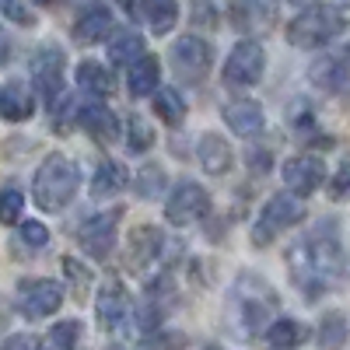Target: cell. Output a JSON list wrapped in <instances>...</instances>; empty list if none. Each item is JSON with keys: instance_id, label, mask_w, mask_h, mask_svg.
I'll return each mask as SVG.
<instances>
[{"instance_id": "cell-21", "label": "cell", "mask_w": 350, "mask_h": 350, "mask_svg": "<svg viewBox=\"0 0 350 350\" xmlns=\"http://www.w3.org/2000/svg\"><path fill=\"white\" fill-rule=\"evenodd\" d=\"M158 81H161V64H158V56H151V53H144L133 67H126V88H130L133 98L154 95Z\"/></svg>"}, {"instance_id": "cell-34", "label": "cell", "mask_w": 350, "mask_h": 350, "mask_svg": "<svg viewBox=\"0 0 350 350\" xmlns=\"http://www.w3.org/2000/svg\"><path fill=\"white\" fill-rule=\"evenodd\" d=\"M64 273H67V280H70V287H74V298H84L88 295V284H92V277H88V270L81 267L77 259H64Z\"/></svg>"}, {"instance_id": "cell-28", "label": "cell", "mask_w": 350, "mask_h": 350, "mask_svg": "<svg viewBox=\"0 0 350 350\" xmlns=\"http://www.w3.org/2000/svg\"><path fill=\"white\" fill-rule=\"evenodd\" d=\"M77 343H81V323L77 319H64L39 340V350H77Z\"/></svg>"}, {"instance_id": "cell-1", "label": "cell", "mask_w": 350, "mask_h": 350, "mask_svg": "<svg viewBox=\"0 0 350 350\" xmlns=\"http://www.w3.org/2000/svg\"><path fill=\"white\" fill-rule=\"evenodd\" d=\"M287 270L305 295H326L343 277V245L336 224L323 221L287 249Z\"/></svg>"}, {"instance_id": "cell-10", "label": "cell", "mask_w": 350, "mask_h": 350, "mask_svg": "<svg viewBox=\"0 0 350 350\" xmlns=\"http://www.w3.org/2000/svg\"><path fill=\"white\" fill-rule=\"evenodd\" d=\"M120 217H123L120 211H105V214L88 217L77 228V245L92 259H109L116 242H120Z\"/></svg>"}, {"instance_id": "cell-6", "label": "cell", "mask_w": 350, "mask_h": 350, "mask_svg": "<svg viewBox=\"0 0 350 350\" xmlns=\"http://www.w3.org/2000/svg\"><path fill=\"white\" fill-rule=\"evenodd\" d=\"M267 70V53L256 39H242L224 60V84L228 88H256Z\"/></svg>"}, {"instance_id": "cell-33", "label": "cell", "mask_w": 350, "mask_h": 350, "mask_svg": "<svg viewBox=\"0 0 350 350\" xmlns=\"http://www.w3.org/2000/svg\"><path fill=\"white\" fill-rule=\"evenodd\" d=\"M18 235H21V242L28 249H46V242H49V231H46L42 221H21L18 224Z\"/></svg>"}, {"instance_id": "cell-32", "label": "cell", "mask_w": 350, "mask_h": 350, "mask_svg": "<svg viewBox=\"0 0 350 350\" xmlns=\"http://www.w3.org/2000/svg\"><path fill=\"white\" fill-rule=\"evenodd\" d=\"M126 144H130L133 154H144L154 144V130L144 123L140 116H130V123H126Z\"/></svg>"}, {"instance_id": "cell-24", "label": "cell", "mask_w": 350, "mask_h": 350, "mask_svg": "<svg viewBox=\"0 0 350 350\" xmlns=\"http://www.w3.org/2000/svg\"><path fill=\"white\" fill-rule=\"evenodd\" d=\"M140 56H144V39L133 32V28H120L109 42V60L116 67H133Z\"/></svg>"}, {"instance_id": "cell-22", "label": "cell", "mask_w": 350, "mask_h": 350, "mask_svg": "<svg viewBox=\"0 0 350 350\" xmlns=\"http://www.w3.org/2000/svg\"><path fill=\"white\" fill-rule=\"evenodd\" d=\"M126 183H130V172L120 165V161H112V158H105L98 168H95V175H92V196H116V193H123L126 189Z\"/></svg>"}, {"instance_id": "cell-25", "label": "cell", "mask_w": 350, "mask_h": 350, "mask_svg": "<svg viewBox=\"0 0 350 350\" xmlns=\"http://www.w3.org/2000/svg\"><path fill=\"white\" fill-rule=\"evenodd\" d=\"M262 336H267V343L273 350H295L298 343H305L308 329H305V323H298V319H273L270 329Z\"/></svg>"}, {"instance_id": "cell-12", "label": "cell", "mask_w": 350, "mask_h": 350, "mask_svg": "<svg viewBox=\"0 0 350 350\" xmlns=\"http://www.w3.org/2000/svg\"><path fill=\"white\" fill-rule=\"evenodd\" d=\"M172 67L189 84H200L203 77H207V70H211V46H207V39H200V36L175 39V46H172Z\"/></svg>"}, {"instance_id": "cell-4", "label": "cell", "mask_w": 350, "mask_h": 350, "mask_svg": "<svg viewBox=\"0 0 350 350\" xmlns=\"http://www.w3.org/2000/svg\"><path fill=\"white\" fill-rule=\"evenodd\" d=\"M343 32V18L336 8H323V4H312L301 8L287 25V42L298 46V49H323L326 42H333Z\"/></svg>"}, {"instance_id": "cell-15", "label": "cell", "mask_w": 350, "mask_h": 350, "mask_svg": "<svg viewBox=\"0 0 350 350\" xmlns=\"http://www.w3.org/2000/svg\"><path fill=\"white\" fill-rule=\"evenodd\" d=\"M95 315L105 329H120L126 319H130V295L120 280H105L98 287V298H95Z\"/></svg>"}, {"instance_id": "cell-27", "label": "cell", "mask_w": 350, "mask_h": 350, "mask_svg": "<svg viewBox=\"0 0 350 350\" xmlns=\"http://www.w3.org/2000/svg\"><path fill=\"white\" fill-rule=\"evenodd\" d=\"M137 11L148 18V28L154 36H168L179 25V4H168V0H161V4H140Z\"/></svg>"}, {"instance_id": "cell-26", "label": "cell", "mask_w": 350, "mask_h": 350, "mask_svg": "<svg viewBox=\"0 0 350 350\" xmlns=\"http://www.w3.org/2000/svg\"><path fill=\"white\" fill-rule=\"evenodd\" d=\"M350 340V326L340 312H326L323 323H319V347L323 350H343Z\"/></svg>"}, {"instance_id": "cell-9", "label": "cell", "mask_w": 350, "mask_h": 350, "mask_svg": "<svg viewBox=\"0 0 350 350\" xmlns=\"http://www.w3.org/2000/svg\"><path fill=\"white\" fill-rule=\"evenodd\" d=\"M211 211V193L203 189L200 183H189L183 179L168 193V203H165V221L175 224V228H186V224H196L203 214Z\"/></svg>"}, {"instance_id": "cell-11", "label": "cell", "mask_w": 350, "mask_h": 350, "mask_svg": "<svg viewBox=\"0 0 350 350\" xmlns=\"http://www.w3.org/2000/svg\"><path fill=\"white\" fill-rule=\"evenodd\" d=\"M308 81L326 95H336L343 88H350V46L329 49L308 67Z\"/></svg>"}, {"instance_id": "cell-18", "label": "cell", "mask_w": 350, "mask_h": 350, "mask_svg": "<svg viewBox=\"0 0 350 350\" xmlns=\"http://www.w3.org/2000/svg\"><path fill=\"white\" fill-rule=\"evenodd\" d=\"M77 126L88 130L98 144H116V140H120V120H116V112L105 109L102 102L77 105Z\"/></svg>"}, {"instance_id": "cell-38", "label": "cell", "mask_w": 350, "mask_h": 350, "mask_svg": "<svg viewBox=\"0 0 350 350\" xmlns=\"http://www.w3.org/2000/svg\"><path fill=\"white\" fill-rule=\"evenodd\" d=\"M8 60H11V39L4 32V25H0V67H4Z\"/></svg>"}, {"instance_id": "cell-16", "label": "cell", "mask_w": 350, "mask_h": 350, "mask_svg": "<svg viewBox=\"0 0 350 350\" xmlns=\"http://www.w3.org/2000/svg\"><path fill=\"white\" fill-rule=\"evenodd\" d=\"M112 28H116L112 8L92 4V8H84V11L77 14V21H74V42H77V46H95V42H102V39L112 32Z\"/></svg>"}, {"instance_id": "cell-35", "label": "cell", "mask_w": 350, "mask_h": 350, "mask_svg": "<svg viewBox=\"0 0 350 350\" xmlns=\"http://www.w3.org/2000/svg\"><path fill=\"white\" fill-rule=\"evenodd\" d=\"M0 11H4V18H8V21H14V25H21V28H32V25L39 21L36 8H28V4H4Z\"/></svg>"}, {"instance_id": "cell-37", "label": "cell", "mask_w": 350, "mask_h": 350, "mask_svg": "<svg viewBox=\"0 0 350 350\" xmlns=\"http://www.w3.org/2000/svg\"><path fill=\"white\" fill-rule=\"evenodd\" d=\"M4 350H39V343L32 336H14V340H8Z\"/></svg>"}, {"instance_id": "cell-5", "label": "cell", "mask_w": 350, "mask_h": 350, "mask_svg": "<svg viewBox=\"0 0 350 350\" xmlns=\"http://www.w3.org/2000/svg\"><path fill=\"white\" fill-rule=\"evenodd\" d=\"M301 221H305V203H301V196H295V193H277V196H270L267 203H262V211H259V217H256V224H252V245H256V249H267L270 242H277L284 231L298 228Z\"/></svg>"}, {"instance_id": "cell-20", "label": "cell", "mask_w": 350, "mask_h": 350, "mask_svg": "<svg viewBox=\"0 0 350 350\" xmlns=\"http://www.w3.org/2000/svg\"><path fill=\"white\" fill-rule=\"evenodd\" d=\"M196 158L200 165L207 168L211 175H224L231 165H235V151H231V144L217 133H203L200 144H196Z\"/></svg>"}, {"instance_id": "cell-31", "label": "cell", "mask_w": 350, "mask_h": 350, "mask_svg": "<svg viewBox=\"0 0 350 350\" xmlns=\"http://www.w3.org/2000/svg\"><path fill=\"white\" fill-rule=\"evenodd\" d=\"M21 211H25V193L14 183L0 186V224H21Z\"/></svg>"}, {"instance_id": "cell-19", "label": "cell", "mask_w": 350, "mask_h": 350, "mask_svg": "<svg viewBox=\"0 0 350 350\" xmlns=\"http://www.w3.org/2000/svg\"><path fill=\"white\" fill-rule=\"evenodd\" d=\"M224 123L235 137H259L267 126V116H262L259 102H231L224 105Z\"/></svg>"}, {"instance_id": "cell-2", "label": "cell", "mask_w": 350, "mask_h": 350, "mask_svg": "<svg viewBox=\"0 0 350 350\" xmlns=\"http://www.w3.org/2000/svg\"><path fill=\"white\" fill-rule=\"evenodd\" d=\"M277 291L256 277V273H239V280L231 284L228 295V323L239 336L252 340L259 333L270 329V315L277 312Z\"/></svg>"}, {"instance_id": "cell-17", "label": "cell", "mask_w": 350, "mask_h": 350, "mask_svg": "<svg viewBox=\"0 0 350 350\" xmlns=\"http://www.w3.org/2000/svg\"><path fill=\"white\" fill-rule=\"evenodd\" d=\"M0 116L8 123H25L36 116V88L28 81H8L0 88Z\"/></svg>"}, {"instance_id": "cell-30", "label": "cell", "mask_w": 350, "mask_h": 350, "mask_svg": "<svg viewBox=\"0 0 350 350\" xmlns=\"http://www.w3.org/2000/svg\"><path fill=\"white\" fill-rule=\"evenodd\" d=\"M154 116H158L161 123H168V126H179L183 123L186 105H183V98H179L175 88H158V92H154Z\"/></svg>"}, {"instance_id": "cell-8", "label": "cell", "mask_w": 350, "mask_h": 350, "mask_svg": "<svg viewBox=\"0 0 350 350\" xmlns=\"http://www.w3.org/2000/svg\"><path fill=\"white\" fill-rule=\"evenodd\" d=\"M64 70H67V56L60 46H39L32 56V88L42 95L46 105H56L64 95Z\"/></svg>"}, {"instance_id": "cell-3", "label": "cell", "mask_w": 350, "mask_h": 350, "mask_svg": "<svg viewBox=\"0 0 350 350\" xmlns=\"http://www.w3.org/2000/svg\"><path fill=\"white\" fill-rule=\"evenodd\" d=\"M77 186H81V172H77V165H74L67 154H60V151L46 154V161L39 165L36 179H32L36 207H39V211H46V214L64 211L67 203L74 200Z\"/></svg>"}, {"instance_id": "cell-7", "label": "cell", "mask_w": 350, "mask_h": 350, "mask_svg": "<svg viewBox=\"0 0 350 350\" xmlns=\"http://www.w3.org/2000/svg\"><path fill=\"white\" fill-rule=\"evenodd\" d=\"M14 305L25 319H32V323H39V319L60 312L64 305V284L60 280H21L18 284V295H14Z\"/></svg>"}, {"instance_id": "cell-36", "label": "cell", "mask_w": 350, "mask_h": 350, "mask_svg": "<svg viewBox=\"0 0 350 350\" xmlns=\"http://www.w3.org/2000/svg\"><path fill=\"white\" fill-rule=\"evenodd\" d=\"M329 196L333 200H347L350 196V161H343L333 175V183H329Z\"/></svg>"}, {"instance_id": "cell-13", "label": "cell", "mask_w": 350, "mask_h": 350, "mask_svg": "<svg viewBox=\"0 0 350 350\" xmlns=\"http://www.w3.org/2000/svg\"><path fill=\"white\" fill-rule=\"evenodd\" d=\"M165 252V235L154 224H140L130 231V242H126V270L133 273H148L154 262Z\"/></svg>"}, {"instance_id": "cell-23", "label": "cell", "mask_w": 350, "mask_h": 350, "mask_svg": "<svg viewBox=\"0 0 350 350\" xmlns=\"http://www.w3.org/2000/svg\"><path fill=\"white\" fill-rule=\"evenodd\" d=\"M77 84L84 88L88 95H98V98H109L116 92V77L109 67H102L98 60H84L77 67Z\"/></svg>"}, {"instance_id": "cell-14", "label": "cell", "mask_w": 350, "mask_h": 350, "mask_svg": "<svg viewBox=\"0 0 350 350\" xmlns=\"http://www.w3.org/2000/svg\"><path fill=\"white\" fill-rule=\"evenodd\" d=\"M280 175H284L287 189L295 196H308V193H315L319 186L326 183V165H323V158H315V154H295L291 161H284Z\"/></svg>"}, {"instance_id": "cell-29", "label": "cell", "mask_w": 350, "mask_h": 350, "mask_svg": "<svg viewBox=\"0 0 350 350\" xmlns=\"http://www.w3.org/2000/svg\"><path fill=\"white\" fill-rule=\"evenodd\" d=\"M165 186H168V175H165L161 165H144L133 175V189H137L140 200H158L165 193Z\"/></svg>"}]
</instances>
